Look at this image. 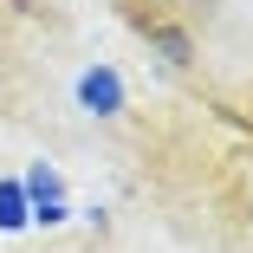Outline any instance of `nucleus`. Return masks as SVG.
Listing matches in <instances>:
<instances>
[{"instance_id":"39448f33","label":"nucleus","mask_w":253,"mask_h":253,"mask_svg":"<svg viewBox=\"0 0 253 253\" xmlns=\"http://www.w3.org/2000/svg\"><path fill=\"white\" fill-rule=\"evenodd\" d=\"M65 214H72V208H65V201H39V208H33V221H39V227H59Z\"/></svg>"},{"instance_id":"f03ea898","label":"nucleus","mask_w":253,"mask_h":253,"mask_svg":"<svg viewBox=\"0 0 253 253\" xmlns=\"http://www.w3.org/2000/svg\"><path fill=\"white\" fill-rule=\"evenodd\" d=\"M143 39L156 45V52H163L169 65H195V39H188L182 26H163V20H143Z\"/></svg>"},{"instance_id":"20e7f679","label":"nucleus","mask_w":253,"mask_h":253,"mask_svg":"<svg viewBox=\"0 0 253 253\" xmlns=\"http://www.w3.org/2000/svg\"><path fill=\"white\" fill-rule=\"evenodd\" d=\"M20 188H26V201H33V208H39V201H65V182H59V169H52V163H33Z\"/></svg>"},{"instance_id":"f257e3e1","label":"nucleus","mask_w":253,"mask_h":253,"mask_svg":"<svg viewBox=\"0 0 253 253\" xmlns=\"http://www.w3.org/2000/svg\"><path fill=\"white\" fill-rule=\"evenodd\" d=\"M124 104H130V97H124L117 65L97 59V65H84V72H78V111H84V117H124Z\"/></svg>"},{"instance_id":"7ed1b4c3","label":"nucleus","mask_w":253,"mask_h":253,"mask_svg":"<svg viewBox=\"0 0 253 253\" xmlns=\"http://www.w3.org/2000/svg\"><path fill=\"white\" fill-rule=\"evenodd\" d=\"M33 221V201H26V188L7 175V182H0V234H20Z\"/></svg>"}]
</instances>
